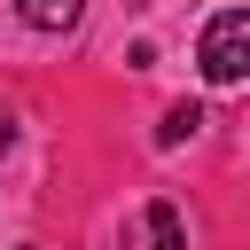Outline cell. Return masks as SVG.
<instances>
[{"instance_id": "obj_5", "label": "cell", "mask_w": 250, "mask_h": 250, "mask_svg": "<svg viewBox=\"0 0 250 250\" xmlns=\"http://www.w3.org/2000/svg\"><path fill=\"white\" fill-rule=\"evenodd\" d=\"M16 148V117H8V102H0V156Z\"/></svg>"}, {"instance_id": "obj_4", "label": "cell", "mask_w": 250, "mask_h": 250, "mask_svg": "<svg viewBox=\"0 0 250 250\" xmlns=\"http://www.w3.org/2000/svg\"><path fill=\"white\" fill-rule=\"evenodd\" d=\"M195 125H203V109H195V102H180V109H164V125H156V141L172 148V141H188Z\"/></svg>"}, {"instance_id": "obj_1", "label": "cell", "mask_w": 250, "mask_h": 250, "mask_svg": "<svg viewBox=\"0 0 250 250\" xmlns=\"http://www.w3.org/2000/svg\"><path fill=\"white\" fill-rule=\"evenodd\" d=\"M195 62H203L211 86H242L250 78V8H219L195 39Z\"/></svg>"}, {"instance_id": "obj_3", "label": "cell", "mask_w": 250, "mask_h": 250, "mask_svg": "<svg viewBox=\"0 0 250 250\" xmlns=\"http://www.w3.org/2000/svg\"><path fill=\"white\" fill-rule=\"evenodd\" d=\"M148 250H188V227L172 203H148Z\"/></svg>"}, {"instance_id": "obj_2", "label": "cell", "mask_w": 250, "mask_h": 250, "mask_svg": "<svg viewBox=\"0 0 250 250\" xmlns=\"http://www.w3.org/2000/svg\"><path fill=\"white\" fill-rule=\"evenodd\" d=\"M16 16H23L31 31H78L86 0H16Z\"/></svg>"}]
</instances>
